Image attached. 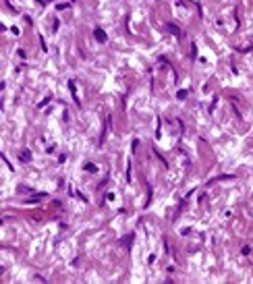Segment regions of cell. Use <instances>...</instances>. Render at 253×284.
<instances>
[{"instance_id":"3","label":"cell","mask_w":253,"mask_h":284,"mask_svg":"<svg viewBox=\"0 0 253 284\" xmlns=\"http://www.w3.org/2000/svg\"><path fill=\"white\" fill-rule=\"evenodd\" d=\"M29 160H31L29 149H23V152H21V162H29Z\"/></svg>"},{"instance_id":"1","label":"cell","mask_w":253,"mask_h":284,"mask_svg":"<svg viewBox=\"0 0 253 284\" xmlns=\"http://www.w3.org/2000/svg\"><path fill=\"white\" fill-rule=\"evenodd\" d=\"M166 31H170L172 35H176V38H181V35H183L181 27H176V25H174V23H166Z\"/></svg>"},{"instance_id":"5","label":"cell","mask_w":253,"mask_h":284,"mask_svg":"<svg viewBox=\"0 0 253 284\" xmlns=\"http://www.w3.org/2000/svg\"><path fill=\"white\" fill-rule=\"evenodd\" d=\"M131 238H133V234H129V236H125V238H123V241H120V243H123V245H129V243H131Z\"/></svg>"},{"instance_id":"2","label":"cell","mask_w":253,"mask_h":284,"mask_svg":"<svg viewBox=\"0 0 253 284\" xmlns=\"http://www.w3.org/2000/svg\"><path fill=\"white\" fill-rule=\"evenodd\" d=\"M93 33H95V40H98V42H102V44L106 42V33H104L102 29H95Z\"/></svg>"},{"instance_id":"4","label":"cell","mask_w":253,"mask_h":284,"mask_svg":"<svg viewBox=\"0 0 253 284\" xmlns=\"http://www.w3.org/2000/svg\"><path fill=\"white\" fill-rule=\"evenodd\" d=\"M44 197H46V193H38V195H31L27 201H40V199H44Z\"/></svg>"},{"instance_id":"6","label":"cell","mask_w":253,"mask_h":284,"mask_svg":"<svg viewBox=\"0 0 253 284\" xmlns=\"http://www.w3.org/2000/svg\"><path fill=\"white\" fill-rule=\"evenodd\" d=\"M241 251H243V255H249V251H251V249H249V247L245 245V247H243V249H241Z\"/></svg>"}]
</instances>
